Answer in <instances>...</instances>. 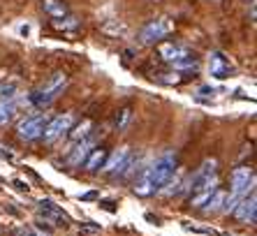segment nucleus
<instances>
[{"label": "nucleus", "instance_id": "1", "mask_svg": "<svg viewBox=\"0 0 257 236\" xmlns=\"http://www.w3.org/2000/svg\"><path fill=\"white\" fill-rule=\"evenodd\" d=\"M174 171H176V155L174 153H165L160 160H156L151 167L142 171L132 185L135 190V195L139 197H151L153 192L162 190V185H167V181L174 176Z\"/></svg>", "mask_w": 257, "mask_h": 236}, {"label": "nucleus", "instance_id": "2", "mask_svg": "<svg viewBox=\"0 0 257 236\" xmlns=\"http://www.w3.org/2000/svg\"><path fill=\"white\" fill-rule=\"evenodd\" d=\"M215 169H218V165H215V160H206L202 165V169L195 174V178H192V206L202 208L204 204H206V199H209L211 195H213V190L218 188V178H215Z\"/></svg>", "mask_w": 257, "mask_h": 236}, {"label": "nucleus", "instance_id": "3", "mask_svg": "<svg viewBox=\"0 0 257 236\" xmlns=\"http://www.w3.org/2000/svg\"><path fill=\"white\" fill-rule=\"evenodd\" d=\"M65 86H67V74L56 72L54 77H49L35 93H30V104L44 109V106H49L51 102L58 100V95L65 90Z\"/></svg>", "mask_w": 257, "mask_h": 236}, {"label": "nucleus", "instance_id": "4", "mask_svg": "<svg viewBox=\"0 0 257 236\" xmlns=\"http://www.w3.org/2000/svg\"><path fill=\"white\" fill-rule=\"evenodd\" d=\"M252 185H255V174H252L250 167H236L232 171V195L225 197L222 211H232L241 197H245L250 190H255Z\"/></svg>", "mask_w": 257, "mask_h": 236}, {"label": "nucleus", "instance_id": "5", "mask_svg": "<svg viewBox=\"0 0 257 236\" xmlns=\"http://www.w3.org/2000/svg\"><path fill=\"white\" fill-rule=\"evenodd\" d=\"M160 56H162V60L174 63V67H179V70H197L195 53L190 49L176 44V42H165L160 47Z\"/></svg>", "mask_w": 257, "mask_h": 236}, {"label": "nucleus", "instance_id": "6", "mask_svg": "<svg viewBox=\"0 0 257 236\" xmlns=\"http://www.w3.org/2000/svg\"><path fill=\"white\" fill-rule=\"evenodd\" d=\"M172 30H174V24L169 19H165V17L153 19V21H149V24L142 28L139 40H142V44H156V42H160L165 35H169Z\"/></svg>", "mask_w": 257, "mask_h": 236}, {"label": "nucleus", "instance_id": "7", "mask_svg": "<svg viewBox=\"0 0 257 236\" xmlns=\"http://www.w3.org/2000/svg\"><path fill=\"white\" fill-rule=\"evenodd\" d=\"M74 125V113H60V116H56L54 121H49L47 125H44V142H56V139H60L63 135H67L70 132V128Z\"/></svg>", "mask_w": 257, "mask_h": 236}, {"label": "nucleus", "instance_id": "8", "mask_svg": "<svg viewBox=\"0 0 257 236\" xmlns=\"http://www.w3.org/2000/svg\"><path fill=\"white\" fill-rule=\"evenodd\" d=\"M234 218L239 220V222H250L255 224L257 220V199H255V190H250V197L245 195L236 201V206L232 208Z\"/></svg>", "mask_w": 257, "mask_h": 236}, {"label": "nucleus", "instance_id": "9", "mask_svg": "<svg viewBox=\"0 0 257 236\" xmlns=\"http://www.w3.org/2000/svg\"><path fill=\"white\" fill-rule=\"evenodd\" d=\"M44 116H28L24 118L21 123H19V139H24V142H33V139H40L44 132Z\"/></svg>", "mask_w": 257, "mask_h": 236}, {"label": "nucleus", "instance_id": "10", "mask_svg": "<svg viewBox=\"0 0 257 236\" xmlns=\"http://www.w3.org/2000/svg\"><path fill=\"white\" fill-rule=\"evenodd\" d=\"M127 160H130V148L127 146H120L116 148L111 155H107V160H104V171H109V174H118V171L125 169Z\"/></svg>", "mask_w": 257, "mask_h": 236}, {"label": "nucleus", "instance_id": "11", "mask_svg": "<svg viewBox=\"0 0 257 236\" xmlns=\"http://www.w3.org/2000/svg\"><path fill=\"white\" fill-rule=\"evenodd\" d=\"M40 215H42L44 220H49V222H54V224H63L65 227L67 222H70V218H67L65 213L60 211L58 206H56L51 199H42L40 201Z\"/></svg>", "mask_w": 257, "mask_h": 236}, {"label": "nucleus", "instance_id": "12", "mask_svg": "<svg viewBox=\"0 0 257 236\" xmlns=\"http://www.w3.org/2000/svg\"><path fill=\"white\" fill-rule=\"evenodd\" d=\"M209 72H211V77H215V79H227L232 74V65H229V60L220 51H213L209 58Z\"/></svg>", "mask_w": 257, "mask_h": 236}, {"label": "nucleus", "instance_id": "13", "mask_svg": "<svg viewBox=\"0 0 257 236\" xmlns=\"http://www.w3.org/2000/svg\"><path fill=\"white\" fill-rule=\"evenodd\" d=\"M93 144H95V139H88V137H84V139H81V144H79V146L74 148V153L70 155V165H74V167L81 165V162L86 160V155L90 153Z\"/></svg>", "mask_w": 257, "mask_h": 236}, {"label": "nucleus", "instance_id": "14", "mask_svg": "<svg viewBox=\"0 0 257 236\" xmlns=\"http://www.w3.org/2000/svg\"><path fill=\"white\" fill-rule=\"evenodd\" d=\"M104 160H107V151L104 148H95V151H90L84 160V167L88 171H97L102 165H104Z\"/></svg>", "mask_w": 257, "mask_h": 236}, {"label": "nucleus", "instance_id": "15", "mask_svg": "<svg viewBox=\"0 0 257 236\" xmlns=\"http://www.w3.org/2000/svg\"><path fill=\"white\" fill-rule=\"evenodd\" d=\"M222 206H225V192L215 188V190H213V195H211L209 199H206V204H204L202 208H204L206 213H211V211H220Z\"/></svg>", "mask_w": 257, "mask_h": 236}, {"label": "nucleus", "instance_id": "16", "mask_svg": "<svg viewBox=\"0 0 257 236\" xmlns=\"http://www.w3.org/2000/svg\"><path fill=\"white\" fill-rule=\"evenodd\" d=\"M17 111V102L14 100H0V125H7L14 118Z\"/></svg>", "mask_w": 257, "mask_h": 236}, {"label": "nucleus", "instance_id": "17", "mask_svg": "<svg viewBox=\"0 0 257 236\" xmlns=\"http://www.w3.org/2000/svg\"><path fill=\"white\" fill-rule=\"evenodd\" d=\"M90 128H93V123H90V121H81L77 128L72 125V128H70V139H72V142H81L84 137L90 135Z\"/></svg>", "mask_w": 257, "mask_h": 236}, {"label": "nucleus", "instance_id": "18", "mask_svg": "<svg viewBox=\"0 0 257 236\" xmlns=\"http://www.w3.org/2000/svg\"><path fill=\"white\" fill-rule=\"evenodd\" d=\"M44 10H47L51 17H63V14H65V5L58 3V0H44Z\"/></svg>", "mask_w": 257, "mask_h": 236}, {"label": "nucleus", "instance_id": "19", "mask_svg": "<svg viewBox=\"0 0 257 236\" xmlns=\"http://www.w3.org/2000/svg\"><path fill=\"white\" fill-rule=\"evenodd\" d=\"M14 95V83H10V86H3L0 88V100H7V97H12Z\"/></svg>", "mask_w": 257, "mask_h": 236}, {"label": "nucleus", "instance_id": "20", "mask_svg": "<svg viewBox=\"0 0 257 236\" xmlns=\"http://www.w3.org/2000/svg\"><path fill=\"white\" fill-rule=\"evenodd\" d=\"M81 201H90V199H97V192H84V195H79Z\"/></svg>", "mask_w": 257, "mask_h": 236}, {"label": "nucleus", "instance_id": "21", "mask_svg": "<svg viewBox=\"0 0 257 236\" xmlns=\"http://www.w3.org/2000/svg\"><path fill=\"white\" fill-rule=\"evenodd\" d=\"M127 118H130V111L125 109V111H123V116H120V121H116V123H118V128H123V125H125Z\"/></svg>", "mask_w": 257, "mask_h": 236}]
</instances>
